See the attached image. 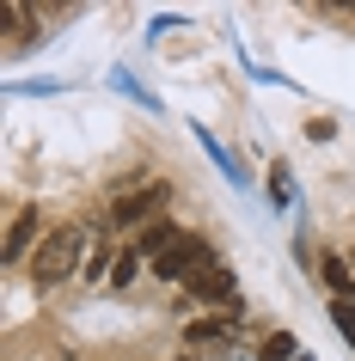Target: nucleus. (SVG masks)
I'll use <instances>...</instances> for the list:
<instances>
[{"label":"nucleus","instance_id":"8","mask_svg":"<svg viewBox=\"0 0 355 361\" xmlns=\"http://www.w3.org/2000/svg\"><path fill=\"white\" fill-rule=\"evenodd\" d=\"M288 355L300 361V349H294V337H288V331H276V337H263V349H258V361H288Z\"/></svg>","mask_w":355,"mask_h":361},{"label":"nucleus","instance_id":"11","mask_svg":"<svg viewBox=\"0 0 355 361\" xmlns=\"http://www.w3.org/2000/svg\"><path fill=\"white\" fill-rule=\"evenodd\" d=\"M331 319H337V331H343V337L355 343V306H343V300H337V306H331Z\"/></svg>","mask_w":355,"mask_h":361},{"label":"nucleus","instance_id":"3","mask_svg":"<svg viewBox=\"0 0 355 361\" xmlns=\"http://www.w3.org/2000/svg\"><path fill=\"white\" fill-rule=\"evenodd\" d=\"M166 184H148V190H135V196H123V202H116L111 209V227H141V221H160V209H166Z\"/></svg>","mask_w":355,"mask_h":361},{"label":"nucleus","instance_id":"1","mask_svg":"<svg viewBox=\"0 0 355 361\" xmlns=\"http://www.w3.org/2000/svg\"><path fill=\"white\" fill-rule=\"evenodd\" d=\"M80 257H86V227H49V239H43L37 251H31V282L37 288H56V282H68L80 269Z\"/></svg>","mask_w":355,"mask_h":361},{"label":"nucleus","instance_id":"6","mask_svg":"<svg viewBox=\"0 0 355 361\" xmlns=\"http://www.w3.org/2000/svg\"><path fill=\"white\" fill-rule=\"evenodd\" d=\"M178 239H184V233H178V227H172V221H166V214H160L153 227H141V239H135V251H141L148 264H160V257H166V251L178 245Z\"/></svg>","mask_w":355,"mask_h":361},{"label":"nucleus","instance_id":"10","mask_svg":"<svg viewBox=\"0 0 355 361\" xmlns=\"http://www.w3.org/2000/svg\"><path fill=\"white\" fill-rule=\"evenodd\" d=\"M276 171V178H270V196H276V202H294V184H288V166H270Z\"/></svg>","mask_w":355,"mask_h":361},{"label":"nucleus","instance_id":"9","mask_svg":"<svg viewBox=\"0 0 355 361\" xmlns=\"http://www.w3.org/2000/svg\"><path fill=\"white\" fill-rule=\"evenodd\" d=\"M148 264V257H141V251H123V257H116V269H111V282L123 288V282H135V269Z\"/></svg>","mask_w":355,"mask_h":361},{"label":"nucleus","instance_id":"7","mask_svg":"<svg viewBox=\"0 0 355 361\" xmlns=\"http://www.w3.org/2000/svg\"><path fill=\"white\" fill-rule=\"evenodd\" d=\"M239 337V312H227V319H203L190 324V343H233Z\"/></svg>","mask_w":355,"mask_h":361},{"label":"nucleus","instance_id":"5","mask_svg":"<svg viewBox=\"0 0 355 361\" xmlns=\"http://www.w3.org/2000/svg\"><path fill=\"white\" fill-rule=\"evenodd\" d=\"M43 239H49V233H43V214H37V209H25L19 221H13V233H6V264H19L25 251L43 245Z\"/></svg>","mask_w":355,"mask_h":361},{"label":"nucleus","instance_id":"2","mask_svg":"<svg viewBox=\"0 0 355 361\" xmlns=\"http://www.w3.org/2000/svg\"><path fill=\"white\" fill-rule=\"evenodd\" d=\"M215 264H221V257L208 251V239L184 233V239H178V245L153 264V276H160V282H196V276H203V269H215Z\"/></svg>","mask_w":355,"mask_h":361},{"label":"nucleus","instance_id":"4","mask_svg":"<svg viewBox=\"0 0 355 361\" xmlns=\"http://www.w3.org/2000/svg\"><path fill=\"white\" fill-rule=\"evenodd\" d=\"M190 294H196V300H215V306H227V300H239V276H233L227 264H215V269H203V276L190 282Z\"/></svg>","mask_w":355,"mask_h":361},{"label":"nucleus","instance_id":"12","mask_svg":"<svg viewBox=\"0 0 355 361\" xmlns=\"http://www.w3.org/2000/svg\"><path fill=\"white\" fill-rule=\"evenodd\" d=\"M318 276H325V282H331V288H349V269L337 264V257H325V269H318Z\"/></svg>","mask_w":355,"mask_h":361}]
</instances>
